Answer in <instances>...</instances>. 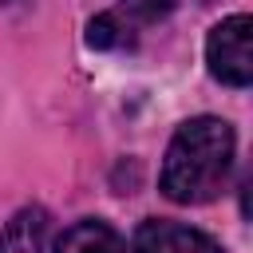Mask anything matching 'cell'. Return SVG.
<instances>
[{
  "label": "cell",
  "instance_id": "4",
  "mask_svg": "<svg viewBox=\"0 0 253 253\" xmlns=\"http://www.w3.org/2000/svg\"><path fill=\"white\" fill-rule=\"evenodd\" d=\"M43 241H47V213L40 206H28L4 225L0 253H43Z\"/></svg>",
  "mask_w": 253,
  "mask_h": 253
},
{
  "label": "cell",
  "instance_id": "3",
  "mask_svg": "<svg viewBox=\"0 0 253 253\" xmlns=\"http://www.w3.org/2000/svg\"><path fill=\"white\" fill-rule=\"evenodd\" d=\"M134 253H221V245L194 229V225H178V221H142L134 233Z\"/></svg>",
  "mask_w": 253,
  "mask_h": 253
},
{
  "label": "cell",
  "instance_id": "7",
  "mask_svg": "<svg viewBox=\"0 0 253 253\" xmlns=\"http://www.w3.org/2000/svg\"><path fill=\"white\" fill-rule=\"evenodd\" d=\"M123 4H126L138 20H158V16H166L178 0H123Z\"/></svg>",
  "mask_w": 253,
  "mask_h": 253
},
{
  "label": "cell",
  "instance_id": "2",
  "mask_svg": "<svg viewBox=\"0 0 253 253\" xmlns=\"http://www.w3.org/2000/svg\"><path fill=\"white\" fill-rule=\"evenodd\" d=\"M249 32H253V20L241 12V16H229L221 20L210 40H206V63L213 71V79L229 83V87H245L253 79V59H249Z\"/></svg>",
  "mask_w": 253,
  "mask_h": 253
},
{
  "label": "cell",
  "instance_id": "1",
  "mask_svg": "<svg viewBox=\"0 0 253 253\" xmlns=\"http://www.w3.org/2000/svg\"><path fill=\"white\" fill-rule=\"evenodd\" d=\"M233 126L213 115H198L182 123L166 146L162 162V194L178 206H202L221 194L233 170Z\"/></svg>",
  "mask_w": 253,
  "mask_h": 253
},
{
  "label": "cell",
  "instance_id": "6",
  "mask_svg": "<svg viewBox=\"0 0 253 253\" xmlns=\"http://www.w3.org/2000/svg\"><path fill=\"white\" fill-rule=\"evenodd\" d=\"M119 32H123V28H119L115 16H95V20L87 24V43H91V47H119V43H123Z\"/></svg>",
  "mask_w": 253,
  "mask_h": 253
},
{
  "label": "cell",
  "instance_id": "5",
  "mask_svg": "<svg viewBox=\"0 0 253 253\" xmlns=\"http://www.w3.org/2000/svg\"><path fill=\"white\" fill-rule=\"evenodd\" d=\"M55 253H123V237L107 225V221H75L71 229H63Z\"/></svg>",
  "mask_w": 253,
  "mask_h": 253
}]
</instances>
